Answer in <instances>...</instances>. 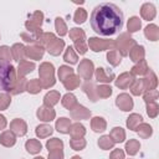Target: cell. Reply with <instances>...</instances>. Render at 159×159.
Wrapping results in <instances>:
<instances>
[{
    "label": "cell",
    "mask_w": 159,
    "mask_h": 159,
    "mask_svg": "<svg viewBox=\"0 0 159 159\" xmlns=\"http://www.w3.org/2000/svg\"><path fill=\"white\" fill-rule=\"evenodd\" d=\"M89 22L97 35L112 36L123 26V12L112 2H102L92 10Z\"/></svg>",
    "instance_id": "cell-1"
},
{
    "label": "cell",
    "mask_w": 159,
    "mask_h": 159,
    "mask_svg": "<svg viewBox=\"0 0 159 159\" xmlns=\"http://www.w3.org/2000/svg\"><path fill=\"white\" fill-rule=\"evenodd\" d=\"M16 83L15 68L9 62L0 60V88L11 92Z\"/></svg>",
    "instance_id": "cell-2"
},
{
    "label": "cell",
    "mask_w": 159,
    "mask_h": 159,
    "mask_svg": "<svg viewBox=\"0 0 159 159\" xmlns=\"http://www.w3.org/2000/svg\"><path fill=\"white\" fill-rule=\"evenodd\" d=\"M70 37L75 42V47L77 50V52L80 55H83L86 53L87 51V45L84 42V39H86V35H84V31L82 29H71L70 30Z\"/></svg>",
    "instance_id": "cell-3"
},
{
    "label": "cell",
    "mask_w": 159,
    "mask_h": 159,
    "mask_svg": "<svg viewBox=\"0 0 159 159\" xmlns=\"http://www.w3.org/2000/svg\"><path fill=\"white\" fill-rule=\"evenodd\" d=\"M40 76H41V83L45 88H48L55 84L53 78V66L48 62H45L40 66Z\"/></svg>",
    "instance_id": "cell-4"
},
{
    "label": "cell",
    "mask_w": 159,
    "mask_h": 159,
    "mask_svg": "<svg viewBox=\"0 0 159 159\" xmlns=\"http://www.w3.org/2000/svg\"><path fill=\"white\" fill-rule=\"evenodd\" d=\"M114 42L119 48L117 51H120L122 56H127L129 53V51H130V47L135 46V41L130 36H128V34H122Z\"/></svg>",
    "instance_id": "cell-5"
},
{
    "label": "cell",
    "mask_w": 159,
    "mask_h": 159,
    "mask_svg": "<svg viewBox=\"0 0 159 159\" xmlns=\"http://www.w3.org/2000/svg\"><path fill=\"white\" fill-rule=\"evenodd\" d=\"M88 45L93 51L98 52V51H103L107 48H113L116 46V42L112 40H99L97 37H91L88 40Z\"/></svg>",
    "instance_id": "cell-6"
},
{
    "label": "cell",
    "mask_w": 159,
    "mask_h": 159,
    "mask_svg": "<svg viewBox=\"0 0 159 159\" xmlns=\"http://www.w3.org/2000/svg\"><path fill=\"white\" fill-rule=\"evenodd\" d=\"M93 73V63L89 60H83L78 66V75L84 80H91Z\"/></svg>",
    "instance_id": "cell-7"
},
{
    "label": "cell",
    "mask_w": 159,
    "mask_h": 159,
    "mask_svg": "<svg viewBox=\"0 0 159 159\" xmlns=\"http://www.w3.org/2000/svg\"><path fill=\"white\" fill-rule=\"evenodd\" d=\"M116 104L122 109V111H130L133 108V99L129 97L127 93H122L117 97Z\"/></svg>",
    "instance_id": "cell-8"
},
{
    "label": "cell",
    "mask_w": 159,
    "mask_h": 159,
    "mask_svg": "<svg viewBox=\"0 0 159 159\" xmlns=\"http://www.w3.org/2000/svg\"><path fill=\"white\" fill-rule=\"evenodd\" d=\"M55 111L48 106H42L37 109V117L43 122H51L55 118Z\"/></svg>",
    "instance_id": "cell-9"
},
{
    "label": "cell",
    "mask_w": 159,
    "mask_h": 159,
    "mask_svg": "<svg viewBox=\"0 0 159 159\" xmlns=\"http://www.w3.org/2000/svg\"><path fill=\"white\" fill-rule=\"evenodd\" d=\"M133 82H134V77H133V75L125 72V73H122V75L116 80V86L119 87V88L125 89V88H128L129 86H132Z\"/></svg>",
    "instance_id": "cell-10"
},
{
    "label": "cell",
    "mask_w": 159,
    "mask_h": 159,
    "mask_svg": "<svg viewBox=\"0 0 159 159\" xmlns=\"http://www.w3.org/2000/svg\"><path fill=\"white\" fill-rule=\"evenodd\" d=\"M155 14H157V11H155V6L153 5V4H150V2H145V4H143L142 5V9H140V15H142V17L144 19V20H153L154 17H155Z\"/></svg>",
    "instance_id": "cell-11"
},
{
    "label": "cell",
    "mask_w": 159,
    "mask_h": 159,
    "mask_svg": "<svg viewBox=\"0 0 159 159\" xmlns=\"http://www.w3.org/2000/svg\"><path fill=\"white\" fill-rule=\"evenodd\" d=\"M43 52H45V50H43V47L40 46V45L29 46V47L25 48V53H26V56L30 57V58H34V60H40V58L42 57Z\"/></svg>",
    "instance_id": "cell-12"
},
{
    "label": "cell",
    "mask_w": 159,
    "mask_h": 159,
    "mask_svg": "<svg viewBox=\"0 0 159 159\" xmlns=\"http://www.w3.org/2000/svg\"><path fill=\"white\" fill-rule=\"evenodd\" d=\"M10 127H11V132H14V133L17 134V135H25L26 132H27L26 123H25L22 119H19V118L14 119V120L11 122Z\"/></svg>",
    "instance_id": "cell-13"
},
{
    "label": "cell",
    "mask_w": 159,
    "mask_h": 159,
    "mask_svg": "<svg viewBox=\"0 0 159 159\" xmlns=\"http://www.w3.org/2000/svg\"><path fill=\"white\" fill-rule=\"evenodd\" d=\"M96 78H97L98 82L107 83V82H111L114 78V73L107 71L106 68H97L96 70Z\"/></svg>",
    "instance_id": "cell-14"
},
{
    "label": "cell",
    "mask_w": 159,
    "mask_h": 159,
    "mask_svg": "<svg viewBox=\"0 0 159 159\" xmlns=\"http://www.w3.org/2000/svg\"><path fill=\"white\" fill-rule=\"evenodd\" d=\"M71 116H72V118H75V119H86V118H88V117L91 116V112H89L86 107L77 104L76 108L71 111Z\"/></svg>",
    "instance_id": "cell-15"
},
{
    "label": "cell",
    "mask_w": 159,
    "mask_h": 159,
    "mask_svg": "<svg viewBox=\"0 0 159 159\" xmlns=\"http://www.w3.org/2000/svg\"><path fill=\"white\" fill-rule=\"evenodd\" d=\"M63 47H65V42H63V40L56 39L55 41H52V42L47 46V51H48L51 55L57 56V55L61 53V51H62Z\"/></svg>",
    "instance_id": "cell-16"
},
{
    "label": "cell",
    "mask_w": 159,
    "mask_h": 159,
    "mask_svg": "<svg viewBox=\"0 0 159 159\" xmlns=\"http://www.w3.org/2000/svg\"><path fill=\"white\" fill-rule=\"evenodd\" d=\"M25 46L24 45H21V43H16V45H14L12 46V48L10 50L11 51V55H12V57H14V60H16V61H24V57L26 56V53H25Z\"/></svg>",
    "instance_id": "cell-17"
},
{
    "label": "cell",
    "mask_w": 159,
    "mask_h": 159,
    "mask_svg": "<svg viewBox=\"0 0 159 159\" xmlns=\"http://www.w3.org/2000/svg\"><path fill=\"white\" fill-rule=\"evenodd\" d=\"M128 55H129V57L132 58V61L139 62V61H142L143 57H144V47L135 45V46H133V48L129 51Z\"/></svg>",
    "instance_id": "cell-18"
},
{
    "label": "cell",
    "mask_w": 159,
    "mask_h": 159,
    "mask_svg": "<svg viewBox=\"0 0 159 159\" xmlns=\"http://www.w3.org/2000/svg\"><path fill=\"white\" fill-rule=\"evenodd\" d=\"M16 139H15V135L12 134L11 130H5L1 135H0V143L5 147H12L15 144Z\"/></svg>",
    "instance_id": "cell-19"
},
{
    "label": "cell",
    "mask_w": 159,
    "mask_h": 159,
    "mask_svg": "<svg viewBox=\"0 0 159 159\" xmlns=\"http://www.w3.org/2000/svg\"><path fill=\"white\" fill-rule=\"evenodd\" d=\"M71 135H72V139H77V138H81L86 134V129L82 124L80 123H75L73 125L70 127V132H68Z\"/></svg>",
    "instance_id": "cell-20"
},
{
    "label": "cell",
    "mask_w": 159,
    "mask_h": 159,
    "mask_svg": "<svg viewBox=\"0 0 159 159\" xmlns=\"http://www.w3.org/2000/svg\"><path fill=\"white\" fill-rule=\"evenodd\" d=\"M144 35L147 39H149L150 41H157L158 40V36H159V30H158V26L152 24V25H148L144 30Z\"/></svg>",
    "instance_id": "cell-21"
},
{
    "label": "cell",
    "mask_w": 159,
    "mask_h": 159,
    "mask_svg": "<svg viewBox=\"0 0 159 159\" xmlns=\"http://www.w3.org/2000/svg\"><path fill=\"white\" fill-rule=\"evenodd\" d=\"M109 137L112 138V140H113L114 143H122V142L125 139V133H124L123 128H120V127H116V128L112 129Z\"/></svg>",
    "instance_id": "cell-22"
},
{
    "label": "cell",
    "mask_w": 159,
    "mask_h": 159,
    "mask_svg": "<svg viewBox=\"0 0 159 159\" xmlns=\"http://www.w3.org/2000/svg\"><path fill=\"white\" fill-rule=\"evenodd\" d=\"M82 88H83V92L84 93H87V96L89 97V99L92 101V102H96L97 101V94H96V87H94V84L92 83V82H89V81H87L83 86H82Z\"/></svg>",
    "instance_id": "cell-23"
},
{
    "label": "cell",
    "mask_w": 159,
    "mask_h": 159,
    "mask_svg": "<svg viewBox=\"0 0 159 159\" xmlns=\"http://www.w3.org/2000/svg\"><path fill=\"white\" fill-rule=\"evenodd\" d=\"M60 99V93L56 92V91H51L48 92L45 98H43V102H45V106H48V107H52L53 104H56Z\"/></svg>",
    "instance_id": "cell-24"
},
{
    "label": "cell",
    "mask_w": 159,
    "mask_h": 159,
    "mask_svg": "<svg viewBox=\"0 0 159 159\" xmlns=\"http://www.w3.org/2000/svg\"><path fill=\"white\" fill-rule=\"evenodd\" d=\"M70 127H71V122L68 118H60L56 122V129L60 133H68L70 132Z\"/></svg>",
    "instance_id": "cell-25"
},
{
    "label": "cell",
    "mask_w": 159,
    "mask_h": 159,
    "mask_svg": "<svg viewBox=\"0 0 159 159\" xmlns=\"http://www.w3.org/2000/svg\"><path fill=\"white\" fill-rule=\"evenodd\" d=\"M25 147H26V150H27L29 153H31V154L39 153V152L41 150V148H42L41 143H40L39 140H36V139H30V140H27L26 144H25Z\"/></svg>",
    "instance_id": "cell-26"
},
{
    "label": "cell",
    "mask_w": 159,
    "mask_h": 159,
    "mask_svg": "<svg viewBox=\"0 0 159 159\" xmlns=\"http://www.w3.org/2000/svg\"><path fill=\"white\" fill-rule=\"evenodd\" d=\"M142 120H143L142 116H139V114H130L128 117V119H127V127L129 129H132V130H135V128L142 123Z\"/></svg>",
    "instance_id": "cell-27"
},
{
    "label": "cell",
    "mask_w": 159,
    "mask_h": 159,
    "mask_svg": "<svg viewBox=\"0 0 159 159\" xmlns=\"http://www.w3.org/2000/svg\"><path fill=\"white\" fill-rule=\"evenodd\" d=\"M91 125H92V129L94 132H103L106 130V120L102 118V117H94L91 122Z\"/></svg>",
    "instance_id": "cell-28"
},
{
    "label": "cell",
    "mask_w": 159,
    "mask_h": 159,
    "mask_svg": "<svg viewBox=\"0 0 159 159\" xmlns=\"http://www.w3.org/2000/svg\"><path fill=\"white\" fill-rule=\"evenodd\" d=\"M143 82H144V87H145V91H150V89H155V86H157V77L155 75L149 71V75L147 78H143Z\"/></svg>",
    "instance_id": "cell-29"
},
{
    "label": "cell",
    "mask_w": 159,
    "mask_h": 159,
    "mask_svg": "<svg viewBox=\"0 0 159 159\" xmlns=\"http://www.w3.org/2000/svg\"><path fill=\"white\" fill-rule=\"evenodd\" d=\"M62 104L67 108V109H73V107L75 106H77V99H76V97L72 94V93H67V94H65L63 96V98H62Z\"/></svg>",
    "instance_id": "cell-30"
},
{
    "label": "cell",
    "mask_w": 159,
    "mask_h": 159,
    "mask_svg": "<svg viewBox=\"0 0 159 159\" xmlns=\"http://www.w3.org/2000/svg\"><path fill=\"white\" fill-rule=\"evenodd\" d=\"M35 68V65L32 62H27V61H21L20 65H19V76L22 77L25 76L26 73L31 72L32 70Z\"/></svg>",
    "instance_id": "cell-31"
},
{
    "label": "cell",
    "mask_w": 159,
    "mask_h": 159,
    "mask_svg": "<svg viewBox=\"0 0 159 159\" xmlns=\"http://www.w3.org/2000/svg\"><path fill=\"white\" fill-rule=\"evenodd\" d=\"M107 58H108V62L112 65V66H117L120 63V58H122V55L119 53V51L117 50H112L107 53Z\"/></svg>",
    "instance_id": "cell-32"
},
{
    "label": "cell",
    "mask_w": 159,
    "mask_h": 159,
    "mask_svg": "<svg viewBox=\"0 0 159 159\" xmlns=\"http://www.w3.org/2000/svg\"><path fill=\"white\" fill-rule=\"evenodd\" d=\"M63 84H65V87L67 89H75L76 87L80 86V78L77 76H75V75H71L63 81Z\"/></svg>",
    "instance_id": "cell-33"
},
{
    "label": "cell",
    "mask_w": 159,
    "mask_h": 159,
    "mask_svg": "<svg viewBox=\"0 0 159 159\" xmlns=\"http://www.w3.org/2000/svg\"><path fill=\"white\" fill-rule=\"evenodd\" d=\"M140 26H142V22H140V20H139V17L133 16V17H130V19L128 20L127 29H128L129 32H135V31H138V30L140 29Z\"/></svg>",
    "instance_id": "cell-34"
},
{
    "label": "cell",
    "mask_w": 159,
    "mask_h": 159,
    "mask_svg": "<svg viewBox=\"0 0 159 159\" xmlns=\"http://www.w3.org/2000/svg\"><path fill=\"white\" fill-rule=\"evenodd\" d=\"M145 73H148V66H147V62L144 60L139 61V63L135 65L132 68V75H139V76H142V75H145Z\"/></svg>",
    "instance_id": "cell-35"
},
{
    "label": "cell",
    "mask_w": 159,
    "mask_h": 159,
    "mask_svg": "<svg viewBox=\"0 0 159 159\" xmlns=\"http://www.w3.org/2000/svg\"><path fill=\"white\" fill-rule=\"evenodd\" d=\"M42 87L43 86L40 80H32L26 84V91H29L30 93H39Z\"/></svg>",
    "instance_id": "cell-36"
},
{
    "label": "cell",
    "mask_w": 159,
    "mask_h": 159,
    "mask_svg": "<svg viewBox=\"0 0 159 159\" xmlns=\"http://www.w3.org/2000/svg\"><path fill=\"white\" fill-rule=\"evenodd\" d=\"M98 145H99V148H102L103 150H108V149L113 148L114 142L112 140V138H111L109 135H103L102 138H99Z\"/></svg>",
    "instance_id": "cell-37"
},
{
    "label": "cell",
    "mask_w": 159,
    "mask_h": 159,
    "mask_svg": "<svg viewBox=\"0 0 159 159\" xmlns=\"http://www.w3.org/2000/svg\"><path fill=\"white\" fill-rule=\"evenodd\" d=\"M135 130L139 133V135L140 137H143V138H148V137H150L152 135V127L149 125V124H145V123H140V125H138L137 128H135Z\"/></svg>",
    "instance_id": "cell-38"
},
{
    "label": "cell",
    "mask_w": 159,
    "mask_h": 159,
    "mask_svg": "<svg viewBox=\"0 0 159 159\" xmlns=\"http://www.w3.org/2000/svg\"><path fill=\"white\" fill-rule=\"evenodd\" d=\"M139 148H140V144H139V142L135 140V139H130V140L125 144V150H127V153H128L129 155L137 154V152H138Z\"/></svg>",
    "instance_id": "cell-39"
},
{
    "label": "cell",
    "mask_w": 159,
    "mask_h": 159,
    "mask_svg": "<svg viewBox=\"0 0 159 159\" xmlns=\"http://www.w3.org/2000/svg\"><path fill=\"white\" fill-rule=\"evenodd\" d=\"M130 87H132V88H130V91H132V93H133L134 96H139V94H142V93L145 91V87H144V82H143V80L134 81V82H133V84H132Z\"/></svg>",
    "instance_id": "cell-40"
},
{
    "label": "cell",
    "mask_w": 159,
    "mask_h": 159,
    "mask_svg": "<svg viewBox=\"0 0 159 159\" xmlns=\"http://www.w3.org/2000/svg\"><path fill=\"white\" fill-rule=\"evenodd\" d=\"M51 134H52V128L47 124H41L36 128V135L40 138H45V137L51 135Z\"/></svg>",
    "instance_id": "cell-41"
},
{
    "label": "cell",
    "mask_w": 159,
    "mask_h": 159,
    "mask_svg": "<svg viewBox=\"0 0 159 159\" xmlns=\"http://www.w3.org/2000/svg\"><path fill=\"white\" fill-rule=\"evenodd\" d=\"M63 60H65L66 62L72 63V65L77 62L78 58H77V55L75 53L72 46H68V47H67V50H66V52H65V55H63Z\"/></svg>",
    "instance_id": "cell-42"
},
{
    "label": "cell",
    "mask_w": 159,
    "mask_h": 159,
    "mask_svg": "<svg viewBox=\"0 0 159 159\" xmlns=\"http://www.w3.org/2000/svg\"><path fill=\"white\" fill-rule=\"evenodd\" d=\"M73 19H75V22L76 24H83L87 20V12H86V10L83 7H78L76 10V12H75Z\"/></svg>",
    "instance_id": "cell-43"
},
{
    "label": "cell",
    "mask_w": 159,
    "mask_h": 159,
    "mask_svg": "<svg viewBox=\"0 0 159 159\" xmlns=\"http://www.w3.org/2000/svg\"><path fill=\"white\" fill-rule=\"evenodd\" d=\"M55 26H56V31H57L58 35L63 36V35L67 34V26H66L63 19H61V17H56V20H55Z\"/></svg>",
    "instance_id": "cell-44"
},
{
    "label": "cell",
    "mask_w": 159,
    "mask_h": 159,
    "mask_svg": "<svg viewBox=\"0 0 159 159\" xmlns=\"http://www.w3.org/2000/svg\"><path fill=\"white\" fill-rule=\"evenodd\" d=\"M96 94H97V97L107 98L112 94V88L109 86H98V87H96Z\"/></svg>",
    "instance_id": "cell-45"
},
{
    "label": "cell",
    "mask_w": 159,
    "mask_h": 159,
    "mask_svg": "<svg viewBox=\"0 0 159 159\" xmlns=\"http://www.w3.org/2000/svg\"><path fill=\"white\" fill-rule=\"evenodd\" d=\"M46 147H47L48 152L50 150H55V149H62L63 148V143H62V140H60L57 138H52L46 143Z\"/></svg>",
    "instance_id": "cell-46"
},
{
    "label": "cell",
    "mask_w": 159,
    "mask_h": 159,
    "mask_svg": "<svg viewBox=\"0 0 159 159\" xmlns=\"http://www.w3.org/2000/svg\"><path fill=\"white\" fill-rule=\"evenodd\" d=\"M71 75H73V70L71 68V67H68V66H61L60 68H58V77H60V80L63 82L68 76H71Z\"/></svg>",
    "instance_id": "cell-47"
},
{
    "label": "cell",
    "mask_w": 159,
    "mask_h": 159,
    "mask_svg": "<svg viewBox=\"0 0 159 159\" xmlns=\"http://www.w3.org/2000/svg\"><path fill=\"white\" fill-rule=\"evenodd\" d=\"M56 40V37H55V35L53 34H51V32H45V34H41L40 35V37H39V41L41 42V43H43V45H50L52 41H55Z\"/></svg>",
    "instance_id": "cell-48"
},
{
    "label": "cell",
    "mask_w": 159,
    "mask_h": 159,
    "mask_svg": "<svg viewBox=\"0 0 159 159\" xmlns=\"http://www.w3.org/2000/svg\"><path fill=\"white\" fill-rule=\"evenodd\" d=\"M72 149L75 150H82L84 147H86V140L82 139V138H77V139H71L70 142Z\"/></svg>",
    "instance_id": "cell-49"
},
{
    "label": "cell",
    "mask_w": 159,
    "mask_h": 159,
    "mask_svg": "<svg viewBox=\"0 0 159 159\" xmlns=\"http://www.w3.org/2000/svg\"><path fill=\"white\" fill-rule=\"evenodd\" d=\"M158 104L155 102H150V103H147V113L149 117L152 118H155L158 116Z\"/></svg>",
    "instance_id": "cell-50"
},
{
    "label": "cell",
    "mask_w": 159,
    "mask_h": 159,
    "mask_svg": "<svg viewBox=\"0 0 159 159\" xmlns=\"http://www.w3.org/2000/svg\"><path fill=\"white\" fill-rule=\"evenodd\" d=\"M10 102H11V98L7 93H0V111L6 109Z\"/></svg>",
    "instance_id": "cell-51"
},
{
    "label": "cell",
    "mask_w": 159,
    "mask_h": 159,
    "mask_svg": "<svg viewBox=\"0 0 159 159\" xmlns=\"http://www.w3.org/2000/svg\"><path fill=\"white\" fill-rule=\"evenodd\" d=\"M26 84H27V82H26L24 78H20V80L17 81V84L14 86L11 93H12V94H17L19 92H22L24 89H26Z\"/></svg>",
    "instance_id": "cell-52"
},
{
    "label": "cell",
    "mask_w": 159,
    "mask_h": 159,
    "mask_svg": "<svg viewBox=\"0 0 159 159\" xmlns=\"http://www.w3.org/2000/svg\"><path fill=\"white\" fill-rule=\"evenodd\" d=\"M157 98H158V91H157V89H150V91H147V93L144 94V101H145L147 103L154 102Z\"/></svg>",
    "instance_id": "cell-53"
},
{
    "label": "cell",
    "mask_w": 159,
    "mask_h": 159,
    "mask_svg": "<svg viewBox=\"0 0 159 159\" xmlns=\"http://www.w3.org/2000/svg\"><path fill=\"white\" fill-rule=\"evenodd\" d=\"M10 55H11V51L7 46H1L0 47V60L7 62L10 60Z\"/></svg>",
    "instance_id": "cell-54"
},
{
    "label": "cell",
    "mask_w": 159,
    "mask_h": 159,
    "mask_svg": "<svg viewBox=\"0 0 159 159\" xmlns=\"http://www.w3.org/2000/svg\"><path fill=\"white\" fill-rule=\"evenodd\" d=\"M48 159H63L62 149H55L48 152Z\"/></svg>",
    "instance_id": "cell-55"
},
{
    "label": "cell",
    "mask_w": 159,
    "mask_h": 159,
    "mask_svg": "<svg viewBox=\"0 0 159 159\" xmlns=\"http://www.w3.org/2000/svg\"><path fill=\"white\" fill-rule=\"evenodd\" d=\"M109 159H124V153L120 149H114L109 157Z\"/></svg>",
    "instance_id": "cell-56"
},
{
    "label": "cell",
    "mask_w": 159,
    "mask_h": 159,
    "mask_svg": "<svg viewBox=\"0 0 159 159\" xmlns=\"http://www.w3.org/2000/svg\"><path fill=\"white\" fill-rule=\"evenodd\" d=\"M5 127H6V119L4 116L0 114V129H4Z\"/></svg>",
    "instance_id": "cell-57"
},
{
    "label": "cell",
    "mask_w": 159,
    "mask_h": 159,
    "mask_svg": "<svg viewBox=\"0 0 159 159\" xmlns=\"http://www.w3.org/2000/svg\"><path fill=\"white\" fill-rule=\"evenodd\" d=\"M72 159H82V158H80V157H77V155H75Z\"/></svg>",
    "instance_id": "cell-58"
},
{
    "label": "cell",
    "mask_w": 159,
    "mask_h": 159,
    "mask_svg": "<svg viewBox=\"0 0 159 159\" xmlns=\"http://www.w3.org/2000/svg\"><path fill=\"white\" fill-rule=\"evenodd\" d=\"M35 159H43V158H41V157H37V158H35Z\"/></svg>",
    "instance_id": "cell-59"
}]
</instances>
